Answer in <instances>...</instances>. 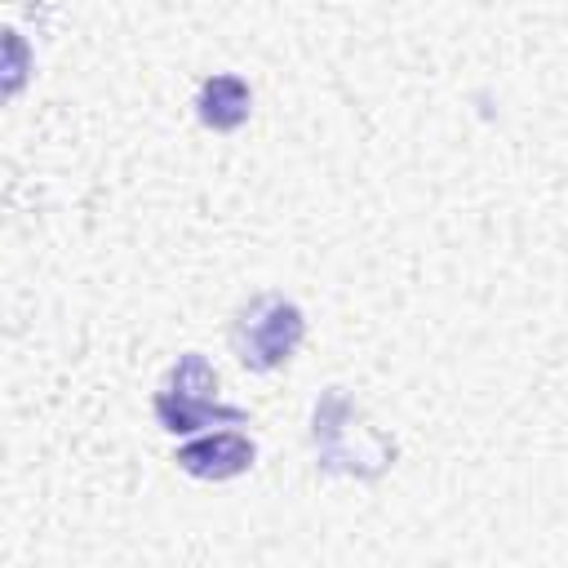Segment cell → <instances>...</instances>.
<instances>
[{"mask_svg": "<svg viewBox=\"0 0 568 568\" xmlns=\"http://www.w3.org/2000/svg\"><path fill=\"white\" fill-rule=\"evenodd\" d=\"M195 115L213 133H235L253 115V89H248V80L235 75V71L209 75L200 84V93H195Z\"/></svg>", "mask_w": 568, "mask_h": 568, "instance_id": "5b68a950", "label": "cell"}, {"mask_svg": "<svg viewBox=\"0 0 568 568\" xmlns=\"http://www.w3.org/2000/svg\"><path fill=\"white\" fill-rule=\"evenodd\" d=\"M31 80V44L18 27H0V102H13Z\"/></svg>", "mask_w": 568, "mask_h": 568, "instance_id": "8992f818", "label": "cell"}, {"mask_svg": "<svg viewBox=\"0 0 568 568\" xmlns=\"http://www.w3.org/2000/svg\"><path fill=\"white\" fill-rule=\"evenodd\" d=\"M173 462H178V470H186L191 479L222 484V479H235V475L253 470L257 444H253L244 430H200L195 439H186V444L173 453Z\"/></svg>", "mask_w": 568, "mask_h": 568, "instance_id": "277c9868", "label": "cell"}, {"mask_svg": "<svg viewBox=\"0 0 568 568\" xmlns=\"http://www.w3.org/2000/svg\"><path fill=\"white\" fill-rule=\"evenodd\" d=\"M306 337V315L297 302L280 293L248 297L231 320V351L248 373H275L284 368Z\"/></svg>", "mask_w": 568, "mask_h": 568, "instance_id": "3957f363", "label": "cell"}, {"mask_svg": "<svg viewBox=\"0 0 568 568\" xmlns=\"http://www.w3.org/2000/svg\"><path fill=\"white\" fill-rule=\"evenodd\" d=\"M311 439H315V466L324 475H359V479H377L390 470L395 462V444L368 426L359 417V408L351 404V395L342 386H328L315 399V417H311Z\"/></svg>", "mask_w": 568, "mask_h": 568, "instance_id": "6da1fadb", "label": "cell"}, {"mask_svg": "<svg viewBox=\"0 0 568 568\" xmlns=\"http://www.w3.org/2000/svg\"><path fill=\"white\" fill-rule=\"evenodd\" d=\"M151 413L160 430L169 435H200L209 426H244L248 408L217 399V373L200 351L178 355V364L164 373L160 390L151 395Z\"/></svg>", "mask_w": 568, "mask_h": 568, "instance_id": "7a4b0ae2", "label": "cell"}]
</instances>
